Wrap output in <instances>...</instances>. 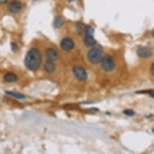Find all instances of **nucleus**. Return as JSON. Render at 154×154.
<instances>
[{"mask_svg":"<svg viewBox=\"0 0 154 154\" xmlns=\"http://www.w3.org/2000/svg\"><path fill=\"white\" fill-rule=\"evenodd\" d=\"M23 8L22 3L18 1H14L9 3L8 7H7V10L9 12H11L12 14H17L19 13Z\"/></svg>","mask_w":154,"mask_h":154,"instance_id":"obj_7","label":"nucleus"},{"mask_svg":"<svg viewBox=\"0 0 154 154\" xmlns=\"http://www.w3.org/2000/svg\"><path fill=\"white\" fill-rule=\"evenodd\" d=\"M45 56H46L47 60H50V61L55 62L56 60L58 59L59 55L57 51L55 48L49 47V48H48L45 50Z\"/></svg>","mask_w":154,"mask_h":154,"instance_id":"obj_10","label":"nucleus"},{"mask_svg":"<svg viewBox=\"0 0 154 154\" xmlns=\"http://www.w3.org/2000/svg\"><path fill=\"white\" fill-rule=\"evenodd\" d=\"M7 1H8V0H0V5L5 4V3H7Z\"/></svg>","mask_w":154,"mask_h":154,"instance_id":"obj_19","label":"nucleus"},{"mask_svg":"<svg viewBox=\"0 0 154 154\" xmlns=\"http://www.w3.org/2000/svg\"><path fill=\"white\" fill-rule=\"evenodd\" d=\"M11 49H12V51L13 52H16L17 50H18V48H19V46H18V45H17L16 43L15 42H11Z\"/></svg>","mask_w":154,"mask_h":154,"instance_id":"obj_17","label":"nucleus"},{"mask_svg":"<svg viewBox=\"0 0 154 154\" xmlns=\"http://www.w3.org/2000/svg\"><path fill=\"white\" fill-rule=\"evenodd\" d=\"M68 1H69V2H73L74 0H68Z\"/></svg>","mask_w":154,"mask_h":154,"instance_id":"obj_21","label":"nucleus"},{"mask_svg":"<svg viewBox=\"0 0 154 154\" xmlns=\"http://www.w3.org/2000/svg\"><path fill=\"white\" fill-rule=\"evenodd\" d=\"M6 95H7L10 97L16 98V99H24L26 98V96L24 95H23L21 93L16 92V91H13V90H7L6 91Z\"/></svg>","mask_w":154,"mask_h":154,"instance_id":"obj_12","label":"nucleus"},{"mask_svg":"<svg viewBox=\"0 0 154 154\" xmlns=\"http://www.w3.org/2000/svg\"><path fill=\"white\" fill-rule=\"evenodd\" d=\"M72 72H73L74 78L76 79H78V81H84L88 78L87 71L81 66H79V65L73 66V69H72Z\"/></svg>","mask_w":154,"mask_h":154,"instance_id":"obj_4","label":"nucleus"},{"mask_svg":"<svg viewBox=\"0 0 154 154\" xmlns=\"http://www.w3.org/2000/svg\"><path fill=\"white\" fill-rule=\"evenodd\" d=\"M100 65L105 72L110 73L115 69V62L111 56L109 55H106V56H103L101 62H100Z\"/></svg>","mask_w":154,"mask_h":154,"instance_id":"obj_3","label":"nucleus"},{"mask_svg":"<svg viewBox=\"0 0 154 154\" xmlns=\"http://www.w3.org/2000/svg\"><path fill=\"white\" fill-rule=\"evenodd\" d=\"M3 79L7 83H13V82H15L18 80V76L13 72H8L4 75Z\"/></svg>","mask_w":154,"mask_h":154,"instance_id":"obj_11","label":"nucleus"},{"mask_svg":"<svg viewBox=\"0 0 154 154\" xmlns=\"http://www.w3.org/2000/svg\"><path fill=\"white\" fill-rule=\"evenodd\" d=\"M76 30L78 32V33L79 35H84V32H85V28H86V25L83 24V23H77L76 24Z\"/></svg>","mask_w":154,"mask_h":154,"instance_id":"obj_14","label":"nucleus"},{"mask_svg":"<svg viewBox=\"0 0 154 154\" xmlns=\"http://www.w3.org/2000/svg\"><path fill=\"white\" fill-rule=\"evenodd\" d=\"M123 113H124L126 115H128V116H133V115H135V112L133 111L132 110H130V109L125 110V111H123Z\"/></svg>","mask_w":154,"mask_h":154,"instance_id":"obj_16","label":"nucleus"},{"mask_svg":"<svg viewBox=\"0 0 154 154\" xmlns=\"http://www.w3.org/2000/svg\"><path fill=\"white\" fill-rule=\"evenodd\" d=\"M64 23H65L64 18H63L62 16H57L56 19L54 20L53 26H54L56 28H60L64 25Z\"/></svg>","mask_w":154,"mask_h":154,"instance_id":"obj_13","label":"nucleus"},{"mask_svg":"<svg viewBox=\"0 0 154 154\" xmlns=\"http://www.w3.org/2000/svg\"><path fill=\"white\" fill-rule=\"evenodd\" d=\"M93 34H94V28L90 25H86L84 35H93Z\"/></svg>","mask_w":154,"mask_h":154,"instance_id":"obj_15","label":"nucleus"},{"mask_svg":"<svg viewBox=\"0 0 154 154\" xmlns=\"http://www.w3.org/2000/svg\"><path fill=\"white\" fill-rule=\"evenodd\" d=\"M150 95H151L152 98H154V91H152L151 94H150Z\"/></svg>","mask_w":154,"mask_h":154,"instance_id":"obj_20","label":"nucleus"},{"mask_svg":"<svg viewBox=\"0 0 154 154\" xmlns=\"http://www.w3.org/2000/svg\"><path fill=\"white\" fill-rule=\"evenodd\" d=\"M82 43L86 47H88V48H92L97 45V41L93 35H85L82 40Z\"/></svg>","mask_w":154,"mask_h":154,"instance_id":"obj_9","label":"nucleus"},{"mask_svg":"<svg viewBox=\"0 0 154 154\" xmlns=\"http://www.w3.org/2000/svg\"><path fill=\"white\" fill-rule=\"evenodd\" d=\"M137 55L140 56V58L143 59H147L149 58L150 56L153 55V51L149 47H147V46H140L137 48Z\"/></svg>","mask_w":154,"mask_h":154,"instance_id":"obj_6","label":"nucleus"},{"mask_svg":"<svg viewBox=\"0 0 154 154\" xmlns=\"http://www.w3.org/2000/svg\"><path fill=\"white\" fill-rule=\"evenodd\" d=\"M153 37H154V30H153Z\"/></svg>","mask_w":154,"mask_h":154,"instance_id":"obj_22","label":"nucleus"},{"mask_svg":"<svg viewBox=\"0 0 154 154\" xmlns=\"http://www.w3.org/2000/svg\"><path fill=\"white\" fill-rule=\"evenodd\" d=\"M150 71L152 72V73H153L154 74V62L152 64L151 67H150Z\"/></svg>","mask_w":154,"mask_h":154,"instance_id":"obj_18","label":"nucleus"},{"mask_svg":"<svg viewBox=\"0 0 154 154\" xmlns=\"http://www.w3.org/2000/svg\"><path fill=\"white\" fill-rule=\"evenodd\" d=\"M60 46L65 52H71L75 48V43L71 37H64L60 42Z\"/></svg>","mask_w":154,"mask_h":154,"instance_id":"obj_5","label":"nucleus"},{"mask_svg":"<svg viewBox=\"0 0 154 154\" xmlns=\"http://www.w3.org/2000/svg\"><path fill=\"white\" fill-rule=\"evenodd\" d=\"M44 70L47 73H53L56 70V66L55 62L53 61H50V60H46L44 63Z\"/></svg>","mask_w":154,"mask_h":154,"instance_id":"obj_8","label":"nucleus"},{"mask_svg":"<svg viewBox=\"0 0 154 154\" xmlns=\"http://www.w3.org/2000/svg\"><path fill=\"white\" fill-rule=\"evenodd\" d=\"M103 56V48L100 45H97L90 48L87 54V60L90 63L94 65L100 63Z\"/></svg>","mask_w":154,"mask_h":154,"instance_id":"obj_2","label":"nucleus"},{"mask_svg":"<svg viewBox=\"0 0 154 154\" xmlns=\"http://www.w3.org/2000/svg\"><path fill=\"white\" fill-rule=\"evenodd\" d=\"M42 63V56L39 48L33 47L28 51L24 59V64L27 69L36 71L40 67Z\"/></svg>","mask_w":154,"mask_h":154,"instance_id":"obj_1","label":"nucleus"}]
</instances>
